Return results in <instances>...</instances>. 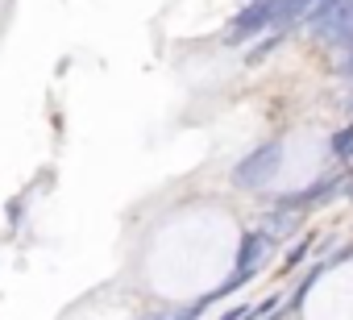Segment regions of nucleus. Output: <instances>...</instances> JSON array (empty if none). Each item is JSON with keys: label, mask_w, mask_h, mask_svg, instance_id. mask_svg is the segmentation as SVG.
Listing matches in <instances>:
<instances>
[{"label": "nucleus", "mask_w": 353, "mask_h": 320, "mask_svg": "<svg viewBox=\"0 0 353 320\" xmlns=\"http://www.w3.org/2000/svg\"><path fill=\"white\" fill-rule=\"evenodd\" d=\"M250 312H254V308H250V303H245V308H233V312H225V316H221V320H250Z\"/></svg>", "instance_id": "obj_8"}, {"label": "nucleus", "mask_w": 353, "mask_h": 320, "mask_svg": "<svg viewBox=\"0 0 353 320\" xmlns=\"http://www.w3.org/2000/svg\"><path fill=\"white\" fill-rule=\"evenodd\" d=\"M299 221H303V212H291V208H279V204H274V212H270V217H266L258 229H262L270 241H279V237H291Z\"/></svg>", "instance_id": "obj_5"}, {"label": "nucleus", "mask_w": 353, "mask_h": 320, "mask_svg": "<svg viewBox=\"0 0 353 320\" xmlns=\"http://www.w3.org/2000/svg\"><path fill=\"white\" fill-rule=\"evenodd\" d=\"M332 154H336V158H349V154H353V125L332 137Z\"/></svg>", "instance_id": "obj_7"}, {"label": "nucleus", "mask_w": 353, "mask_h": 320, "mask_svg": "<svg viewBox=\"0 0 353 320\" xmlns=\"http://www.w3.org/2000/svg\"><path fill=\"white\" fill-rule=\"evenodd\" d=\"M270 246H274V241H270V237H266L262 229H250V233L241 237V250H237V266H233V274H229V279H225V283L216 287V291H221V299H225L229 291L245 287V283H250V279H254V274L262 270V262H266Z\"/></svg>", "instance_id": "obj_3"}, {"label": "nucleus", "mask_w": 353, "mask_h": 320, "mask_svg": "<svg viewBox=\"0 0 353 320\" xmlns=\"http://www.w3.org/2000/svg\"><path fill=\"white\" fill-rule=\"evenodd\" d=\"M341 196H345V200H353V175H349V179L341 183Z\"/></svg>", "instance_id": "obj_9"}, {"label": "nucleus", "mask_w": 353, "mask_h": 320, "mask_svg": "<svg viewBox=\"0 0 353 320\" xmlns=\"http://www.w3.org/2000/svg\"><path fill=\"white\" fill-rule=\"evenodd\" d=\"M279 167H283V141H266V146L250 150L233 167V183L245 188V192H258V188H266L279 175Z\"/></svg>", "instance_id": "obj_1"}, {"label": "nucleus", "mask_w": 353, "mask_h": 320, "mask_svg": "<svg viewBox=\"0 0 353 320\" xmlns=\"http://www.w3.org/2000/svg\"><path fill=\"white\" fill-rule=\"evenodd\" d=\"M312 38L320 42H353V0H320L307 17Z\"/></svg>", "instance_id": "obj_2"}, {"label": "nucleus", "mask_w": 353, "mask_h": 320, "mask_svg": "<svg viewBox=\"0 0 353 320\" xmlns=\"http://www.w3.org/2000/svg\"><path fill=\"white\" fill-rule=\"evenodd\" d=\"M307 246H312V237H299V241L291 246V254H287V262H283V274H287V270H295V266L303 262V254H307Z\"/></svg>", "instance_id": "obj_6"}, {"label": "nucleus", "mask_w": 353, "mask_h": 320, "mask_svg": "<svg viewBox=\"0 0 353 320\" xmlns=\"http://www.w3.org/2000/svg\"><path fill=\"white\" fill-rule=\"evenodd\" d=\"M279 13H283V0H250V5L233 17V26H229L225 42H229V46H241V42H250V38H258V34L274 30Z\"/></svg>", "instance_id": "obj_4"}]
</instances>
